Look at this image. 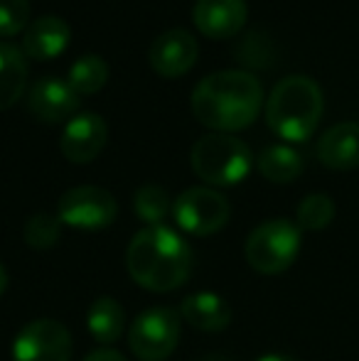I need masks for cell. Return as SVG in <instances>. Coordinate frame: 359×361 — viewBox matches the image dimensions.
<instances>
[{"instance_id":"cell-1","label":"cell","mask_w":359,"mask_h":361,"mask_svg":"<svg viewBox=\"0 0 359 361\" xmlns=\"http://www.w3.org/2000/svg\"><path fill=\"white\" fill-rule=\"evenodd\" d=\"M192 114L214 133L244 130L259 118L264 106V89L254 74L241 69L214 72L192 91Z\"/></svg>"},{"instance_id":"cell-2","label":"cell","mask_w":359,"mask_h":361,"mask_svg":"<svg viewBox=\"0 0 359 361\" xmlns=\"http://www.w3.org/2000/svg\"><path fill=\"white\" fill-rule=\"evenodd\" d=\"M128 273L140 288L170 293L187 283L192 273V248L168 226H148L130 238L126 251Z\"/></svg>"},{"instance_id":"cell-3","label":"cell","mask_w":359,"mask_h":361,"mask_svg":"<svg viewBox=\"0 0 359 361\" xmlns=\"http://www.w3.org/2000/svg\"><path fill=\"white\" fill-rule=\"evenodd\" d=\"M325 99L317 81L293 74L281 79L266 99V123L278 138L303 143L315 133L322 118Z\"/></svg>"},{"instance_id":"cell-4","label":"cell","mask_w":359,"mask_h":361,"mask_svg":"<svg viewBox=\"0 0 359 361\" xmlns=\"http://www.w3.org/2000/svg\"><path fill=\"white\" fill-rule=\"evenodd\" d=\"M190 162L202 182L214 187L239 185L251 170V150L229 133H207L192 145Z\"/></svg>"},{"instance_id":"cell-5","label":"cell","mask_w":359,"mask_h":361,"mask_svg":"<svg viewBox=\"0 0 359 361\" xmlns=\"http://www.w3.org/2000/svg\"><path fill=\"white\" fill-rule=\"evenodd\" d=\"M300 251V226L288 219H269L246 238V261L264 276H276L293 266Z\"/></svg>"},{"instance_id":"cell-6","label":"cell","mask_w":359,"mask_h":361,"mask_svg":"<svg viewBox=\"0 0 359 361\" xmlns=\"http://www.w3.org/2000/svg\"><path fill=\"white\" fill-rule=\"evenodd\" d=\"M180 339V317L170 307L140 312L128 329V347L140 361H165Z\"/></svg>"},{"instance_id":"cell-7","label":"cell","mask_w":359,"mask_h":361,"mask_svg":"<svg viewBox=\"0 0 359 361\" xmlns=\"http://www.w3.org/2000/svg\"><path fill=\"white\" fill-rule=\"evenodd\" d=\"M116 214H118V204H116L114 195L96 185L72 187L59 197L57 204L59 221L74 228H84V231L111 226Z\"/></svg>"},{"instance_id":"cell-8","label":"cell","mask_w":359,"mask_h":361,"mask_svg":"<svg viewBox=\"0 0 359 361\" xmlns=\"http://www.w3.org/2000/svg\"><path fill=\"white\" fill-rule=\"evenodd\" d=\"M229 202L209 187H190L175 200L173 216L182 231L192 236H209L229 221Z\"/></svg>"},{"instance_id":"cell-9","label":"cell","mask_w":359,"mask_h":361,"mask_svg":"<svg viewBox=\"0 0 359 361\" xmlns=\"http://www.w3.org/2000/svg\"><path fill=\"white\" fill-rule=\"evenodd\" d=\"M72 337L57 319H32L13 342V361H69Z\"/></svg>"},{"instance_id":"cell-10","label":"cell","mask_w":359,"mask_h":361,"mask_svg":"<svg viewBox=\"0 0 359 361\" xmlns=\"http://www.w3.org/2000/svg\"><path fill=\"white\" fill-rule=\"evenodd\" d=\"M109 140V128L106 121L99 114H77L72 121H67L62 138H59V150L74 165H87L96 160Z\"/></svg>"},{"instance_id":"cell-11","label":"cell","mask_w":359,"mask_h":361,"mask_svg":"<svg viewBox=\"0 0 359 361\" xmlns=\"http://www.w3.org/2000/svg\"><path fill=\"white\" fill-rule=\"evenodd\" d=\"M197 52H200V47H197L195 35L175 27L155 37V42L150 44L148 59L155 74L165 76V79H178L195 67Z\"/></svg>"},{"instance_id":"cell-12","label":"cell","mask_w":359,"mask_h":361,"mask_svg":"<svg viewBox=\"0 0 359 361\" xmlns=\"http://www.w3.org/2000/svg\"><path fill=\"white\" fill-rule=\"evenodd\" d=\"M246 0H197L192 8L195 27L209 39H229L246 25Z\"/></svg>"},{"instance_id":"cell-13","label":"cell","mask_w":359,"mask_h":361,"mask_svg":"<svg viewBox=\"0 0 359 361\" xmlns=\"http://www.w3.org/2000/svg\"><path fill=\"white\" fill-rule=\"evenodd\" d=\"M28 106L35 118L44 121V123H62V121H72L77 116L79 94L69 86V81L47 76L32 86Z\"/></svg>"},{"instance_id":"cell-14","label":"cell","mask_w":359,"mask_h":361,"mask_svg":"<svg viewBox=\"0 0 359 361\" xmlns=\"http://www.w3.org/2000/svg\"><path fill=\"white\" fill-rule=\"evenodd\" d=\"M69 39H72V27L57 15H44L28 25L23 35V52L30 59L49 62L69 47Z\"/></svg>"},{"instance_id":"cell-15","label":"cell","mask_w":359,"mask_h":361,"mask_svg":"<svg viewBox=\"0 0 359 361\" xmlns=\"http://www.w3.org/2000/svg\"><path fill=\"white\" fill-rule=\"evenodd\" d=\"M317 157L330 170H355L359 167V123L345 121L322 133L317 140Z\"/></svg>"},{"instance_id":"cell-16","label":"cell","mask_w":359,"mask_h":361,"mask_svg":"<svg viewBox=\"0 0 359 361\" xmlns=\"http://www.w3.org/2000/svg\"><path fill=\"white\" fill-rule=\"evenodd\" d=\"M180 314L202 332H221L231 322V307L214 293H197L185 298Z\"/></svg>"},{"instance_id":"cell-17","label":"cell","mask_w":359,"mask_h":361,"mask_svg":"<svg viewBox=\"0 0 359 361\" xmlns=\"http://www.w3.org/2000/svg\"><path fill=\"white\" fill-rule=\"evenodd\" d=\"M28 84V59L15 44L0 42V111L18 104Z\"/></svg>"},{"instance_id":"cell-18","label":"cell","mask_w":359,"mask_h":361,"mask_svg":"<svg viewBox=\"0 0 359 361\" xmlns=\"http://www.w3.org/2000/svg\"><path fill=\"white\" fill-rule=\"evenodd\" d=\"M126 312L114 298H96L94 305L89 307L87 327L89 334L99 344H114L123 334Z\"/></svg>"},{"instance_id":"cell-19","label":"cell","mask_w":359,"mask_h":361,"mask_svg":"<svg viewBox=\"0 0 359 361\" xmlns=\"http://www.w3.org/2000/svg\"><path fill=\"white\" fill-rule=\"evenodd\" d=\"M259 172L266 177L269 182H276V185H288V182L298 180L305 167L300 152L293 150L288 145H269L266 150H261L259 160Z\"/></svg>"},{"instance_id":"cell-20","label":"cell","mask_w":359,"mask_h":361,"mask_svg":"<svg viewBox=\"0 0 359 361\" xmlns=\"http://www.w3.org/2000/svg\"><path fill=\"white\" fill-rule=\"evenodd\" d=\"M109 81V64L99 54H84L69 67V86L77 94H99Z\"/></svg>"},{"instance_id":"cell-21","label":"cell","mask_w":359,"mask_h":361,"mask_svg":"<svg viewBox=\"0 0 359 361\" xmlns=\"http://www.w3.org/2000/svg\"><path fill=\"white\" fill-rule=\"evenodd\" d=\"M133 212L150 226H160L170 212V197L160 185H143L133 197Z\"/></svg>"},{"instance_id":"cell-22","label":"cell","mask_w":359,"mask_h":361,"mask_svg":"<svg viewBox=\"0 0 359 361\" xmlns=\"http://www.w3.org/2000/svg\"><path fill=\"white\" fill-rule=\"evenodd\" d=\"M335 219V202L327 195H308L305 200L298 204L296 221L305 231H320V228L330 226V221Z\"/></svg>"},{"instance_id":"cell-23","label":"cell","mask_w":359,"mask_h":361,"mask_svg":"<svg viewBox=\"0 0 359 361\" xmlns=\"http://www.w3.org/2000/svg\"><path fill=\"white\" fill-rule=\"evenodd\" d=\"M23 236L30 248H39V251L52 248L59 241V236H62V221H59V216L39 212V214H32L28 219Z\"/></svg>"},{"instance_id":"cell-24","label":"cell","mask_w":359,"mask_h":361,"mask_svg":"<svg viewBox=\"0 0 359 361\" xmlns=\"http://www.w3.org/2000/svg\"><path fill=\"white\" fill-rule=\"evenodd\" d=\"M30 23L28 0H0V37L25 32Z\"/></svg>"},{"instance_id":"cell-25","label":"cell","mask_w":359,"mask_h":361,"mask_svg":"<svg viewBox=\"0 0 359 361\" xmlns=\"http://www.w3.org/2000/svg\"><path fill=\"white\" fill-rule=\"evenodd\" d=\"M84 361H126V357L114 352V349H96V352H91Z\"/></svg>"},{"instance_id":"cell-26","label":"cell","mask_w":359,"mask_h":361,"mask_svg":"<svg viewBox=\"0 0 359 361\" xmlns=\"http://www.w3.org/2000/svg\"><path fill=\"white\" fill-rule=\"evenodd\" d=\"M5 290H8V271H5V266L0 263V298H3Z\"/></svg>"},{"instance_id":"cell-27","label":"cell","mask_w":359,"mask_h":361,"mask_svg":"<svg viewBox=\"0 0 359 361\" xmlns=\"http://www.w3.org/2000/svg\"><path fill=\"white\" fill-rule=\"evenodd\" d=\"M256 361H296V359L286 357V354H266V357H259Z\"/></svg>"},{"instance_id":"cell-28","label":"cell","mask_w":359,"mask_h":361,"mask_svg":"<svg viewBox=\"0 0 359 361\" xmlns=\"http://www.w3.org/2000/svg\"><path fill=\"white\" fill-rule=\"evenodd\" d=\"M202 361H231V359L224 357V354H209V357H205Z\"/></svg>"}]
</instances>
